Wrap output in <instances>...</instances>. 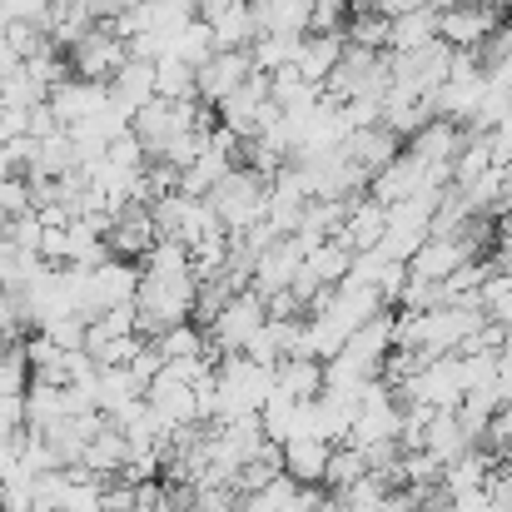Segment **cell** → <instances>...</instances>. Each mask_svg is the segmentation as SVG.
Instances as JSON below:
<instances>
[{
  "label": "cell",
  "instance_id": "9a60e30c",
  "mask_svg": "<svg viewBox=\"0 0 512 512\" xmlns=\"http://www.w3.org/2000/svg\"><path fill=\"white\" fill-rule=\"evenodd\" d=\"M463 135H468L463 125H453V120H438V115H433L423 130H413V135L403 140V150H408V155H418L423 165H448V160L458 155Z\"/></svg>",
  "mask_w": 512,
  "mask_h": 512
},
{
  "label": "cell",
  "instance_id": "f35d334b",
  "mask_svg": "<svg viewBox=\"0 0 512 512\" xmlns=\"http://www.w3.org/2000/svg\"><path fill=\"white\" fill-rule=\"evenodd\" d=\"M319 503H324V488H304V483H299V488L284 498L279 512H319Z\"/></svg>",
  "mask_w": 512,
  "mask_h": 512
},
{
  "label": "cell",
  "instance_id": "8fae6325",
  "mask_svg": "<svg viewBox=\"0 0 512 512\" xmlns=\"http://www.w3.org/2000/svg\"><path fill=\"white\" fill-rule=\"evenodd\" d=\"M473 259V249L458 239V234H428L423 244H418V254L408 259V274L413 279H448L458 264H468Z\"/></svg>",
  "mask_w": 512,
  "mask_h": 512
},
{
  "label": "cell",
  "instance_id": "d590c367",
  "mask_svg": "<svg viewBox=\"0 0 512 512\" xmlns=\"http://www.w3.org/2000/svg\"><path fill=\"white\" fill-rule=\"evenodd\" d=\"M30 160H35V140L30 135H15L0 145V174H30Z\"/></svg>",
  "mask_w": 512,
  "mask_h": 512
},
{
  "label": "cell",
  "instance_id": "836d02e7",
  "mask_svg": "<svg viewBox=\"0 0 512 512\" xmlns=\"http://www.w3.org/2000/svg\"><path fill=\"white\" fill-rule=\"evenodd\" d=\"M348 15H353V0H314V5H309V30H319V35H343Z\"/></svg>",
  "mask_w": 512,
  "mask_h": 512
},
{
  "label": "cell",
  "instance_id": "4fadbf2b",
  "mask_svg": "<svg viewBox=\"0 0 512 512\" xmlns=\"http://www.w3.org/2000/svg\"><path fill=\"white\" fill-rule=\"evenodd\" d=\"M339 150L358 165V170H368V179H373V174L403 150V140H398L393 130H383V125H363V130H348V135H343Z\"/></svg>",
  "mask_w": 512,
  "mask_h": 512
},
{
  "label": "cell",
  "instance_id": "6da1fadb",
  "mask_svg": "<svg viewBox=\"0 0 512 512\" xmlns=\"http://www.w3.org/2000/svg\"><path fill=\"white\" fill-rule=\"evenodd\" d=\"M194 294H199L194 269H140V289H135L140 334L155 339L160 329L184 324L194 314Z\"/></svg>",
  "mask_w": 512,
  "mask_h": 512
},
{
  "label": "cell",
  "instance_id": "44dd1931",
  "mask_svg": "<svg viewBox=\"0 0 512 512\" xmlns=\"http://www.w3.org/2000/svg\"><path fill=\"white\" fill-rule=\"evenodd\" d=\"M80 463H85L90 473H100V478L110 483V478H115V473H120V468L130 463V443H125V433H120L115 423H105V428H100V433H95V438L85 443Z\"/></svg>",
  "mask_w": 512,
  "mask_h": 512
},
{
  "label": "cell",
  "instance_id": "7c38bea8",
  "mask_svg": "<svg viewBox=\"0 0 512 512\" xmlns=\"http://www.w3.org/2000/svg\"><path fill=\"white\" fill-rule=\"evenodd\" d=\"M383 224H388V204H378L373 194H358V199H348V214H343V224H339V239L353 249V254L378 249Z\"/></svg>",
  "mask_w": 512,
  "mask_h": 512
},
{
  "label": "cell",
  "instance_id": "52a82bcc",
  "mask_svg": "<svg viewBox=\"0 0 512 512\" xmlns=\"http://www.w3.org/2000/svg\"><path fill=\"white\" fill-rule=\"evenodd\" d=\"M249 75H254L249 50H214V55L194 70V95H199L204 105H219V100H224L229 90H239Z\"/></svg>",
  "mask_w": 512,
  "mask_h": 512
},
{
  "label": "cell",
  "instance_id": "277c9868",
  "mask_svg": "<svg viewBox=\"0 0 512 512\" xmlns=\"http://www.w3.org/2000/svg\"><path fill=\"white\" fill-rule=\"evenodd\" d=\"M65 60H70V75L110 85V75L130 60V45H125V35H115L105 20H95V25L65 50Z\"/></svg>",
  "mask_w": 512,
  "mask_h": 512
},
{
  "label": "cell",
  "instance_id": "74e56055",
  "mask_svg": "<svg viewBox=\"0 0 512 512\" xmlns=\"http://www.w3.org/2000/svg\"><path fill=\"white\" fill-rule=\"evenodd\" d=\"M378 512H423V498H418L413 488H388L383 503H378Z\"/></svg>",
  "mask_w": 512,
  "mask_h": 512
},
{
  "label": "cell",
  "instance_id": "5b68a950",
  "mask_svg": "<svg viewBox=\"0 0 512 512\" xmlns=\"http://www.w3.org/2000/svg\"><path fill=\"white\" fill-rule=\"evenodd\" d=\"M160 239V229H155V214H150V204H140V199H130V204H120L115 214H110V229H105V244H110V254L115 259H145V249Z\"/></svg>",
  "mask_w": 512,
  "mask_h": 512
},
{
  "label": "cell",
  "instance_id": "f6af8a7d",
  "mask_svg": "<svg viewBox=\"0 0 512 512\" xmlns=\"http://www.w3.org/2000/svg\"><path fill=\"white\" fill-rule=\"evenodd\" d=\"M0 343H5V339H0Z\"/></svg>",
  "mask_w": 512,
  "mask_h": 512
},
{
  "label": "cell",
  "instance_id": "60d3db41",
  "mask_svg": "<svg viewBox=\"0 0 512 512\" xmlns=\"http://www.w3.org/2000/svg\"><path fill=\"white\" fill-rule=\"evenodd\" d=\"M224 5H234V0H194L199 20H209V15H214V10H224Z\"/></svg>",
  "mask_w": 512,
  "mask_h": 512
},
{
  "label": "cell",
  "instance_id": "7402d4cb",
  "mask_svg": "<svg viewBox=\"0 0 512 512\" xmlns=\"http://www.w3.org/2000/svg\"><path fill=\"white\" fill-rule=\"evenodd\" d=\"M80 170V150L70 140V130H50L45 140H35V160H30V174L40 179H60V174Z\"/></svg>",
  "mask_w": 512,
  "mask_h": 512
},
{
  "label": "cell",
  "instance_id": "8d00e7d4",
  "mask_svg": "<svg viewBox=\"0 0 512 512\" xmlns=\"http://www.w3.org/2000/svg\"><path fill=\"white\" fill-rule=\"evenodd\" d=\"M125 368H130V378H135L140 388H150V378H155V373L165 368V353H160V348H155L150 339H140V348H135V358H130Z\"/></svg>",
  "mask_w": 512,
  "mask_h": 512
},
{
  "label": "cell",
  "instance_id": "cb8c5ba5",
  "mask_svg": "<svg viewBox=\"0 0 512 512\" xmlns=\"http://www.w3.org/2000/svg\"><path fill=\"white\" fill-rule=\"evenodd\" d=\"M428 40H438V10L433 5H418V10H408L388 25V50H413V45H428Z\"/></svg>",
  "mask_w": 512,
  "mask_h": 512
},
{
  "label": "cell",
  "instance_id": "f1b7e54d",
  "mask_svg": "<svg viewBox=\"0 0 512 512\" xmlns=\"http://www.w3.org/2000/svg\"><path fill=\"white\" fill-rule=\"evenodd\" d=\"M294 50H299V35H254L249 60H254L259 75H274V70L294 65Z\"/></svg>",
  "mask_w": 512,
  "mask_h": 512
},
{
  "label": "cell",
  "instance_id": "e0dca14e",
  "mask_svg": "<svg viewBox=\"0 0 512 512\" xmlns=\"http://www.w3.org/2000/svg\"><path fill=\"white\" fill-rule=\"evenodd\" d=\"M339 55H343V35L304 30V35H299V50H294V70H299L304 80L324 85V80H329V70L339 65Z\"/></svg>",
  "mask_w": 512,
  "mask_h": 512
},
{
  "label": "cell",
  "instance_id": "4dcf8cb0",
  "mask_svg": "<svg viewBox=\"0 0 512 512\" xmlns=\"http://www.w3.org/2000/svg\"><path fill=\"white\" fill-rule=\"evenodd\" d=\"M150 343H155L165 358H199V353H204V329H199L194 319H184V324L160 329V334H155Z\"/></svg>",
  "mask_w": 512,
  "mask_h": 512
},
{
  "label": "cell",
  "instance_id": "e575fe53",
  "mask_svg": "<svg viewBox=\"0 0 512 512\" xmlns=\"http://www.w3.org/2000/svg\"><path fill=\"white\" fill-rule=\"evenodd\" d=\"M40 229H45V224H40V214H35V209H20V214H10V219H5V229H0V234H5L15 249L35 254V249H40Z\"/></svg>",
  "mask_w": 512,
  "mask_h": 512
},
{
  "label": "cell",
  "instance_id": "ac0fdd59",
  "mask_svg": "<svg viewBox=\"0 0 512 512\" xmlns=\"http://www.w3.org/2000/svg\"><path fill=\"white\" fill-rule=\"evenodd\" d=\"M274 388L289 393V398H319L324 393V358H309V353H294V358H279L274 363Z\"/></svg>",
  "mask_w": 512,
  "mask_h": 512
},
{
  "label": "cell",
  "instance_id": "7a4b0ae2",
  "mask_svg": "<svg viewBox=\"0 0 512 512\" xmlns=\"http://www.w3.org/2000/svg\"><path fill=\"white\" fill-rule=\"evenodd\" d=\"M204 199H209V209H214V219H219L224 234H244L269 209V179L259 170H249V165H234Z\"/></svg>",
  "mask_w": 512,
  "mask_h": 512
},
{
  "label": "cell",
  "instance_id": "83f0119b",
  "mask_svg": "<svg viewBox=\"0 0 512 512\" xmlns=\"http://www.w3.org/2000/svg\"><path fill=\"white\" fill-rule=\"evenodd\" d=\"M155 95L160 100H199L194 95V65H184L179 55H160L155 60Z\"/></svg>",
  "mask_w": 512,
  "mask_h": 512
},
{
  "label": "cell",
  "instance_id": "5bb4252c",
  "mask_svg": "<svg viewBox=\"0 0 512 512\" xmlns=\"http://www.w3.org/2000/svg\"><path fill=\"white\" fill-rule=\"evenodd\" d=\"M329 448H334V443H324V438H314V433H294V438H284V443H279V453H284V473H289L294 483H304V488H319V483H324Z\"/></svg>",
  "mask_w": 512,
  "mask_h": 512
},
{
  "label": "cell",
  "instance_id": "603a6c76",
  "mask_svg": "<svg viewBox=\"0 0 512 512\" xmlns=\"http://www.w3.org/2000/svg\"><path fill=\"white\" fill-rule=\"evenodd\" d=\"M433 458H443V463H453L458 453H468L473 443L463 438V423H458V408H433V418H428V443H423Z\"/></svg>",
  "mask_w": 512,
  "mask_h": 512
},
{
  "label": "cell",
  "instance_id": "ffe728a7",
  "mask_svg": "<svg viewBox=\"0 0 512 512\" xmlns=\"http://www.w3.org/2000/svg\"><path fill=\"white\" fill-rule=\"evenodd\" d=\"M209 30H214V50H249L254 35H259L249 0H234V5L214 10V15H209Z\"/></svg>",
  "mask_w": 512,
  "mask_h": 512
},
{
  "label": "cell",
  "instance_id": "484cf974",
  "mask_svg": "<svg viewBox=\"0 0 512 512\" xmlns=\"http://www.w3.org/2000/svg\"><path fill=\"white\" fill-rule=\"evenodd\" d=\"M363 473H368L363 448H358V443H334V448H329V463H324V483H319V488L339 493V488H348V483H358Z\"/></svg>",
  "mask_w": 512,
  "mask_h": 512
},
{
  "label": "cell",
  "instance_id": "8992f818",
  "mask_svg": "<svg viewBox=\"0 0 512 512\" xmlns=\"http://www.w3.org/2000/svg\"><path fill=\"white\" fill-rule=\"evenodd\" d=\"M503 25V15L483 0H463V5H448L438 10V40L453 45V50H468V45H483L493 30Z\"/></svg>",
  "mask_w": 512,
  "mask_h": 512
},
{
  "label": "cell",
  "instance_id": "ba28073f",
  "mask_svg": "<svg viewBox=\"0 0 512 512\" xmlns=\"http://www.w3.org/2000/svg\"><path fill=\"white\" fill-rule=\"evenodd\" d=\"M299 264H304V249H299V239H294V234H279V239H269V244L259 249V259H254V274H249V289H254V294L289 289V279L299 274Z\"/></svg>",
  "mask_w": 512,
  "mask_h": 512
},
{
  "label": "cell",
  "instance_id": "d6a6232c",
  "mask_svg": "<svg viewBox=\"0 0 512 512\" xmlns=\"http://www.w3.org/2000/svg\"><path fill=\"white\" fill-rule=\"evenodd\" d=\"M458 378H463V393L468 388H483V383H498V353H488V348L458 353Z\"/></svg>",
  "mask_w": 512,
  "mask_h": 512
},
{
  "label": "cell",
  "instance_id": "4316f807",
  "mask_svg": "<svg viewBox=\"0 0 512 512\" xmlns=\"http://www.w3.org/2000/svg\"><path fill=\"white\" fill-rule=\"evenodd\" d=\"M304 264L319 274V284H339L343 274H348V264H353V249L343 244L339 234H329V239H319V244L304 254Z\"/></svg>",
  "mask_w": 512,
  "mask_h": 512
},
{
  "label": "cell",
  "instance_id": "2e32d148",
  "mask_svg": "<svg viewBox=\"0 0 512 512\" xmlns=\"http://www.w3.org/2000/svg\"><path fill=\"white\" fill-rule=\"evenodd\" d=\"M110 100H115L125 115H135L140 105H150V100H155V60H125V65L110 75Z\"/></svg>",
  "mask_w": 512,
  "mask_h": 512
},
{
  "label": "cell",
  "instance_id": "d6986e66",
  "mask_svg": "<svg viewBox=\"0 0 512 512\" xmlns=\"http://www.w3.org/2000/svg\"><path fill=\"white\" fill-rule=\"evenodd\" d=\"M314 0H249L259 35H304Z\"/></svg>",
  "mask_w": 512,
  "mask_h": 512
},
{
  "label": "cell",
  "instance_id": "30bf717a",
  "mask_svg": "<svg viewBox=\"0 0 512 512\" xmlns=\"http://www.w3.org/2000/svg\"><path fill=\"white\" fill-rule=\"evenodd\" d=\"M418 189H433V184H428V165H423L418 155H408V150H398L383 170L368 179V194H373L378 204H398V199H408V194H418Z\"/></svg>",
  "mask_w": 512,
  "mask_h": 512
},
{
  "label": "cell",
  "instance_id": "d4e9b609",
  "mask_svg": "<svg viewBox=\"0 0 512 512\" xmlns=\"http://www.w3.org/2000/svg\"><path fill=\"white\" fill-rule=\"evenodd\" d=\"M165 55H179L184 65H194V70H199V65L214 55V30H209V20H199V15H194L184 30H174L170 45H165Z\"/></svg>",
  "mask_w": 512,
  "mask_h": 512
},
{
  "label": "cell",
  "instance_id": "ee69618b",
  "mask_svg": "<svg viewBox=\"0 0 512 512\" xmlns=\"http://www.w3.org/2000/svg\"><path fill=\"white\" fill-rule=\"evenodd\" d=\"M0 80H5V75H0Z\"/></svg>",
  "mask_w": 512,
  "mask_h": 512
},
{
  "label": "cell",
  "instance_id": "3957f363",
  "mask_svg": "<svg viewBox=\"0 0 512 512\" xmlns=\"http://www.w3.org/2000/svg\"><path fill=\"white\" fill-rule=\"evenodd\" d=\"M135 289H140V264L135 259H105V264H95L90 274H85V294H80V319L90 324V319H100L110 304H135Z\"/></svg>",
  "mask_w": 512,
  "mask_h": 512
},
{
  "label": "cell",
  "instance_id": "7bdbcfd3",
  "mask_svg": "<svg viewBox=\"0 0 512 512\" xmlns=\"http://www.w3.org/2000/svg\"><path fill=\"white\" fill-rule=\"evenodd\" d=\"M433 10H448V5H463V0H428Z\"/></svg>",
  "mask_w": 512,
  "mask_h": 512
},
{
  "label": "cell",
  "instance_id": "f546056e",
  "mask_svg": "<svg viewBox=\"0 0 512 512\" xmlns=\"http://www.w3.org/2000/svg\"><path fill=\"white\" fill-rule=\"evenodd\" d=\"M388 15H378V10H353L348 15V25H343V40L348 45H363V50H388Z\"/></svg>",
  "mask_w": 512,
  "mask_h": 512
},
{
  "label": "cell",
  "instance_id": "ab89813d",
  "mask_svg": "<svg viewBox=\"0 0 512 512\" xmlns=\"http://www.w3.org/2000/svg\"><path fill=\"white\" fill-rule=\"evenodd\" d=\"M493 254H508L512 259V209L493 214Z\"/></svg>",
  "mask_w": 512,
  "mask_h": 512
},
{
  "label": "cell",
  "instance_id": "b9f144b4",
  "mask_svg": "<svg viewBox=\"0 0 512 512\" xmlns=\"http://www.w3.org/2000/svg\"><path fill=\"white\" fill-rule=\"evenodd\" d=\"M483 5H493L498 15H508V10H512V0H483Z\"/></svg>",
  "mask_w": 512,
  "mask_h": 512
},
{
  "label": "cell",
  "instance_id": "9c48e42d",
  "mask_svg": "<svg viewBox=\"0 0 512 512\" xmlns=\"http://www.w3.org/2000/svg\"><path fill=\"white\" fill-rule=\"evenodd\" d=\"M45 105L55 110V120H60V130H70V125H80L85 115H95L100 105H110V85H100V80H80V75H70V80H60L50 95H45Z\"/></svg>",
  "mask_w": 512,
  "mask_h": 512
},
{
  "label": "cell",
  "instance_id": "1f68e13d",
  "mask_svg": "<svg viewBox=\"0 0 512 512\" xmlns=\"http://www.w3.org/2000/svg\"><path fill=\"white\" fill-rule=\"evenodd\" d=\"M30 383V363H25V348L20 339L0 343V393H25Z\"/></svg>",
  "mask_w": 512,
  "mask_h": 512
}]
</instances>
